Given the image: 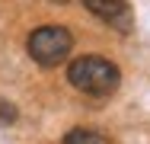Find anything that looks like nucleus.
<instances>
[{
    "label": "nucleus",
    "mask_w": 150,
    "mask_h": 144,
    "mask_svg": "<svg viewBox=\"0 0 150 144\" xmlns=\"http://www.w3.org/2000/svg\"><path fill=\"white\" fill-rule=\"evenodd\" d=\"M67 83L80 93H90V96H109L115 93L121 83V71L118 64H112L109 58L99 55H80L70 61L67 67Z\"/></svg>",
    "instance_id": "f257e3e1"
},
{
    "label": "nucleus",
    "mask_w": 150,
    "mask_h": 144,
    "mask_svg": "<svg viewBox=\"0 0 150 144\" xmlns=\"http://www.w3.org/2000/svg\"><path fill=\"white\" fill-rule=\"evenodd\" d=\"M26 51L42 67H58L74 51V35H70V29H64V26H38V29L29 32Z\"/></svg>",
    "instance_id": "f03ea898"
},
{
    "label": "nucleus",
    "mask_w": 150,
    "mask_h": 144,
    "mask_svg": "<svg viewBox=\"0 0 150 144\" xmlns=\"http://www.w3.org/2000/svg\"><path fill=\"white\" fill-rule=\"evenodd\" d=\"M83 6L90 10L93 16L112 23L115 29H128L131 26V10L125 0H83Z\"/></svg>",
    "instance_id": "7ed1b4c3"
},
{
    "label": "nucleus",
    "mask_w": 150,
    "mask_h": 144,
    "mask_svg": "<svg viewBox=\"0 0 150 144\" xmlns=\"http://www.w3.org/2000/svg\"><path fill=\"white\" fill-rule=\"evenodd\" d=\"M64 144H112V138L102 131H93V128H74L64 135Z\"/></svg>",
    "instance_id": "20e7f679"
},
{
    "label": "nucleus",
    "mask_w": 150,
    "mask_h": 144,
    "mask_svg": "<svg viewBox=\"0 0 150 144\" xmlns=\"http://www.w3.org/2000/svg\"><path fill=\"white\" fill-rule=\"evenodd\" d=\"M13 118H16V109H13L10 103H3V106H0V122H13Z\"/></svg>",
    "instance_id": "39448f33"
},
{
    "label": "nucleus",
    "mask_w": 150,
    "mask_h": 144,
    "mask_svg": "<svg viewBox=\"0 0 150 144\" xmlns=\"http://www.w3.org/2000/svg\"><path fill=\"white\" fill-rule=\"evenodd\" d=\"M51 3H67V0H51Z\"/></svg>",
    "instance_id": "423d86ee"
}]
</instances>
